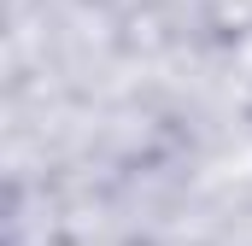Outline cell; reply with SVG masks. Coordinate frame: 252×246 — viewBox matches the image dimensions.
<instances>
[]
</instances>
